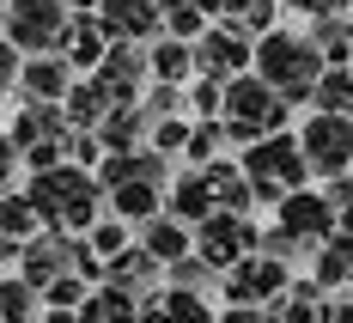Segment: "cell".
<instances>
[{
  "mask_svg": "<svg viewBox=\"0 0 353 323\" xmlns=\"http://www.w3.org/2000/svg\"><path fill=\"white\" fill-rule=\"evenodd\" d=\"M25 195H31V208L43 214V226L73 232V238H85V232L110 214L104 183L92 177L85 165H55V171H37V177L25 183Z\"/></svg>",
  "mask_w": 353,
  "mask_h": 323,
  "instance_id": "cell-1",
  "label": "cell"
},
{
  "mask_svg": "<svg viewBox=\"0 0 353 323\" xmlns=\"http://www.w3.org/2000/svg\"><path fill=\"white\" fill-rule=\"evenodd\" d=\"M256 73L281 92L286 104H311V92H317V79L329 73V61H323V49L311 43V31H268L262 43H256Z\"/></svg>",
  "mask_w": 353,
  "mask_h": 323,
  "instance_id": "cell-2",
  "label": "cell"
},
{
  "mask_svg": "<svg viewBox=\"0 0 353 323\" xmlns=\"http://www.w3.org/2000/svg\"><path fill=\"white\" fill-rule=\"evenodd\" d=\"M286 116H292V104H286L262 73H238L225 86V116L219 122H225V135H232L238 153L256 146V141H268V135H286Z\"/></svg>",
  "mask_w": 353,
  "mask_h": 323,
  "instance_id": "cell-3",
  "label": "cell"
},
{
  "mask_svg": "<svg viewBox=\"0 0 353 323\" xmlns=\"http://www.w3.org/2000/svg\"><path fill=\"white\" fill-rule=\"evenodd\" d=\"M238 165H244V177L256 183V202H262V208H281L292 189H311V159H305L299 135H268V141L244 146Z\"/></svg>",
  "mask_w": 353,
  "mask_h": 323,
  "instance_id": "cell-4",
  "label": "cell"
},
{
  "mask_svg": "<svg viewBox=\"0 0 353 323\" xmlns=\"http://www.w3.org/2000/svg\"><path fill=\"white\" fill-rule=\"evenodd\" d=\"M73 19L68 0H6L0 6V37L31 61V55H61V43H68Z\"/></svg>",
  "mask_w": 353,
  "mask_h": 323,
  "instance_id": "cell-5",
  "label": "cell"
},
{
  "mask_svg": "<svg viewBox=\"0 0 353 323\" xmlns=\"http://www.w3.org/2000/svg\"><path fill=\"white\" fill-rule=\"evenodd\" d=\"M6 135L19 146V159H25V171H55V165H68V141H73V122L61 104H25L12 122H6Z\"/></svg>",
  "mask_w": 353,
  "mask_h": 323,
  "instance_id": "cell-6",
  "label": "cell"
},
{
  "mask_svg": "<svg viewBox=\"0 0 353 323\" xmlns=\"http://www.w3.org/2000/svg\"><path fill=\"white\" fill-rule=\"evenodd\" d=\"M292 281H299L292 262L256 251V256H244L238 268L219 275V299H225V305H281V293L292 287Z\"/></svg>",
  "mask_w": 353,
  "mask_h": 323,
  "instance_id": "cell-7",
  "label": "cell"
},
{
  "mask_svg": "<svg viewBox=\"0 0 353 323\" xmlns=\"http://www.w3.org/2000/svg\"><path fill=\"white\" fill-rule=\"evenodd\" d=\"M299 146L311 159V177H323V183L353 171V116H323V110H311L299 122Z\"/></svg>",
  "mask_w": 353,
  "mask_h": 323,
  "instance_id": "cell-8",
  "label": "cell"
},
{
  "mask_svg": "<svg viewBox=\"0 0 353 323\" xmlns=\"http://www.w3.org/2000/svg\"><path fill=\"white\" fill-rule=\"evenodd\" d=\"M262 232H268V226H256V214H213L208 226H195V256H208L213 268L225 275V268H238L244 256L262 251Z\"/></svg>",
  "mask_w": 353,
  "mask_h": 323,
  "instance_id": "cell-9",
  "label": "cell"
},
{
  "mask_svg": "<svg viewBox=\"0 0 353 323\" xmlns=\"http://www.w3.org/2000/svg\"><path fill=\"white\" fill-rule=\"evenodd\" d=\"M195 61H201V79L232 86L238 73H256V37H250L244 25H232V19H219V25L195 43Z\"/></svg>",
  "mask_w": 353,
  "mask_h": 323,
  "instance_id": "cell-10",
  "label": "cell"
},
{
  "mask_svg": "<svg viewBox=\"0 0 353 323\" xmlns=\"http://www.w3.org/2000/svg\"><path fill=\"white\" fill-rule=\"evenodd\" d=\"M79 244H85V238H73V232H55V226H49V232H37L31 244H25V256H19V275H25L37 293L55 287L61 275H73V268H79Z\"/></svg>",
  "mask_w": 353,
  "mask_h": 323,
  "instance_id": "cell-11",
  "label": "cell"
},
{
  "mask_svg": "<svg viewBox=\"0 0 353 323\" xmlns=\"http://www.w3.org/2000/svg\"><path fill=\"white\" fill-rule=\"evenodd\" d=\"M98 19H104V31L116 43H146L152 49L165 37V0H104Z\"/></svg>",
  "mask_w": 353,
  "mask_h": 323,
  "instance_id": "cell-12",
  "label": "cell"
},
{
  "mask_svg": "<svg viewBox=\"0 0 353 323\" xmlns=\"http://www.w3.org/2000/svg\"><path fill=\"white\" fill-rule=\"evenodd\" d=\"M98 79L110 86L116 104H141V98H146V79H152V49H146V43H116L110 61L98 68Z\"/></svg>",
  "mask_w": 353,
  "mask_h": 323,
  "instance_id": "cell-13",
  "label": "cell"
},
{
  "mask_svg": "<svg viewBox=\"0 0 353 323\" xmlns=\"http://www.w3.org/2000/svg\"><path fill=\"white\" fill-rule=\"evenodd\" d=\"M165 214H171V219H183V226H208V219L219 214V195H213L208 171L183 165V171H176V183L165 189Z\"/></svg>",
  "mask_w": 353,
  "mask_h": 323,
  "instance_id": "cell-14",
  "label": "cell"
},
{
  "mask_svg": "<svg viewBox=\"0 0 353 323\" xmlns=\"http://www.w3.org/2000/svg\"><path fill=\"white\" fill-rule=\"evenodd\" d=\"M73 79H79V73L68 68V55H31L25 73H19V98H25V104H68Z\"/></svg>",
  "mask_w": 353,
  "mask_h": 323,
  "instance_id": "cell-15",
  "label": "cell"
},
{
  "mask_svg": "<svg viewBox=\"0 0 353 323\" xmlns=\"http://www.w3.org/2000/svg\"><path fill=\"white\" fill-rule=\"evenodd\" d=\"M110 49H116V37L104 31V19L98 12H85V19H73V31H68V43H61V55H68V68L85 79V73H98L110 61Z\"/></svg>",
  "mask_w": 353,
  "mask_h": 323,
  "instance_id": "cell-16",
  "label": "cell"
},
{
  "mask_svg": "<svg viewBox=\"0 0 353 323\" xmlns=\"http://www.w3.org/2000/svg\"><path fill=\"white\" fill-rule=\"evenodd\" d=\"M68 122H73V135H98L104 128V116L116 110V98H110V86L98 79V73H85V79H73V92H68Z\"/></svg>",
  "mask_w": 353,
  "mask_h": 323,
  "instance_id": "cell-17",
  "label": "cell"
},
{
  "mask_svg": "<svg viewBox=\"0 0 353 323\" xmlns=\"http://www.w3.org/2000/svg\"><path fill=\"white\" fill-rule=\"evenodd\" d=\"M141 287H122V281H104L79 305V323H141Z\"/></svg>",
  "mask_w": 353,
  "mask_h": 323,
  "instance_id": "cell-18",
  "label": "cell"
},
{
  "mask_svg": "<svg viewBox=\"0 0 353 323\" xmlns=\"http://www.w3.org/2000/svg\"><path fill=\"white\" fill-rule=\"evenodd\" d=\"M141 244L152 251V262H165V268H176L183 256H195V226H183V219L159 214L141 226Z\"/></svg>",
  "mask_w": 353,
  "mask_h": 323,
  "instance_id": "cell-19",
  "label": "cell"
},
{
  "mask_svg": "<svg viewBox=\"0 0 353 323\" xmlns=\"http://www.w3.org/2000/svg\"><path fill=\"white\" fill-rule=\"evenodd\" d=\"M98 141H104V153H141L152 141V116L141 104H116L104 116V128H98Z\"/></svg>",
  "mask_w": 353,
  "mask_h": 323,
  "instance_id": "cell-20",
  "label": "cell"
},
{
  "mask_svg": "<svg viewBox=\"0 0 353 323\" xmlns=\"http://www.w3.org/2000/svg\"><path fill=\"white\" fill-rule=\"evenodd\" d=\"M152 79H159V86H195V79H201L195 43H183V37H159V43H152Z\"/></svg>",
  "mask_w": 353,
  "mask_h": 323,
  "instance_id": "cell-21",
  "label": "cell"
},
{
  "mask_svg": "<svg viewBox=\"0 0 353 323\" xmlns=\"http://www.w3.org/2000/svg\"><path fill=\"white\" fill-rule=\"evenodd\" d=\"M110 214H116V219H128V226L141 232L146 219H159V214H165V189H152V183L128 177L122 189H110Z\"/></svg>",
  "mask_w": 353,
  "mask_h": 323,
  "instance_id": "cell-22",
  "label": "cell"
},
{
  "mask_svg": "<svg viewBox=\"0 0 353 323\" xmlns=\"http://www.w3.org/2000/svg\"><path fill=\"white\" fill-rule=\"evenodd\" d=\"M311 281H317L329 299H335L341 287H353V238H347V232H335V238L317 251V262H311Z\"/></svg>",
  "mask_w": 353,
  "mask_h": 323,
  "instance_id": "cell-23",
  "label": "cell"
},
{
  "mask_svg": "<svg viewBox=\"0 0 353 323\" xmlns=\"http://www.w3.org/2000/svg\"><path fill=\"white\" fill-rule=\"evenodd\" d=\"M274 311H281V323H323V311H329V293H323L311 275H299V281L281 293V305H274Z\"/></svg>",
  "mask_w": 353,
  "mask_h": 323,
  "instance_id": "cell-24",
  "label": "cell"
},
{
  "mask_svg": "<svg viewBox=\"0 0 353 323\" xmlns=\"http://www.w3.org/2000/svg\"><path fill=\"white\" fill-rule=\"evenodd\" d=\"M311 43L323 49V61H329V68H353V25H347V12L311 19Z\"/></svg>",
  "mask_w": 353,
  "mask_h": 323,
  "instance_id": "cell-25",
  "label": "cell"
},
{
  "mask_svg": "<svg viewBox=\"0 0 353 323\" xmlns=\"http://www.w3.org/2000/svg\"><path fill=\"white\" fill-rule=\"evenodd\" d=\"M0 323H43V293L25 275H6L0 281Z\"/></svg>",
  "mask_w": 353,
  "mask_h": 323,
  "instance_id": "cell-26",
  "label": "cell"
},
{
  "mask_svg": "<svg viewBox=\"0 0 353 323\" xmlns=\"http://www.w3.org/2000/svg\"><path fill=\"white\" fill-rule=\"evenodd\" d=\"M37 232H49V226H43V214L31 208V195H12V189H6V195H0V238L31 244Z\"/></svg>",
  "mask_w": 353,
  "mask_h": 323,
  "instance_id": "cell-27",
  "label": "cell"
},
{
  "mask_svg": "<svg viewBox=\"0 0 353 323\" xmlns=\"http://www.w3.org/2000/svg\"><path fill=\"white\" fill-rule=\"evenodd\" d=\"M311 110L323 116H353V68H329L311 92Z\"/></svg>",
  "mask_w": 353,
  "mask_h": 323,
  "instance_id": "cell-28",
  "label": "cell"
},
{
  "mask_svg": "<svg viewBox=\"0 0 353 323\" xmlns=\"http://www.w3.org/2000/svg\"><path fill=\"white\" fill-rule=\"evenodd\" d=\"M225 146H232L225 122H195V135H189V153H183V165L208 171V165H219V159H225Z\"/></svg>",
  "mask_w": 353,
  "mask_h": 323,
  "instance_id": "cell-29",
  "label": "cell"
},
{
  "mask_svg": "<svg viewBox=\"0 0 353 323\" xmlns=\"http://www.w3.org/2000/svg\"><path fill=\"white\" fill-rule=\"evenodd\" d=\"M85 244L104 256V262H116V256L134 244V226H128V219H116V214H104L98 226H92V232H85Z\"/></svg>",
  "mask_w": 353,
  "mask_h": 323,
  "instance_id": "cell-30",
  "label": "cell"
},
{
  "mask_svg": "<svg viewBox=\"0 0 353 323\" xmlns=\"http://www.w3.org/2000/svg\"><path fill=\"white\" fill-rule=\"evenodd\" d=\"M189 135H195V116H165V122H152V153H165L183 165V153H189Z\"/></svg>",
  "mask_w": 353,
  "mask_h": 323,
  "instance_id": "cell-31",
  "label": "cell"
},
{
  "mask_svg": "<svg viewBox=\"0 0 353 323\" xmlns=\"http://www.w3.org/2000/svg\"><path fill=\"white\" fill-rule=\"evenodd\" d=\"M213 281H219V268L208 256H183L176 268H165V287H183V293H213Z\"/></svg>",
  "mask_w": 353,
  "mask_h": 323,
  "instance_id": "cell-32",
  "label": "cell"
},
{
  "mask_svg": "<svg viewBox=\"0 0 353 323\" xmlns=\"http://www.w3.org/2000/svg\"><path fill=\"white\" fill-rule=\"evenodd\" d=\"M141 110L152 116V122H165V116H189V86H146V98H141Z\"/></svg>",
  "mask_w": 353,
  "mask_h": 323,
  "instance_id": "cell-33",
  "label": "cell"
},
{
  "mask_svg": "<svg viewBox=\"0 0 353 323\" xmlns=\"http://www.w3.org/2000/svg\"><path fill=\"white\" fill-rule=\"evenodd\" d=\"M92 293H98V287H92V281H85V275L73 268V275H61L55 287H43V305H49V311H79V305H85Z\"/></svg>",
  "mask_w": 353,
  "mask_h": 323,
  "instance_id": "cell-34",
  "label": "cell"
},
{
  "mask_svg": "<svg viewBox=\"0 0 353 323\" xmlns=\"http://www.w3.org/2000/svg\"><path fill=\"white\" fill-rule=\"evenodd\" d=\"M189 116H195V122H219V116H225V86H219V79H195V86H189Z\"/></svg>",
  "mask_w": 353,
  "mask_h": 323,
  "instance_id": "cell-35",
  "label": "cell"
},
{
  "mask_svg": "<svg viewBox=\"0 0 353 323\" xmlns=\"http://www.w3.org/2000/svg\"><path fill=\"white\" fill-rule=\"evenodd\" d=\"M19 73H25V55L0 37V98H6V92H19Z\"/></svg>",
  "mask_w": 353,
  "mask_h": 323,
  "instance_id": "cell-36",
  "label": "cell"
},
{
  "mask_svg": "<svg viewBox=\"0 0 353 323\" xmlns=\"http://www.w3.org/2000/svg\"><path fill=\"white\" fill-rule=\"evenodd\" d=\"M219 323H281V311L274 305H225Z\"/></svg>",
  "mask_w": 353,
  "mask_h": 323,
  "instance_id": "cell-37",
  "label": "cell"
},
{
  "mask_svg": "<svg viewBox=\"0 0 353 323\" xmlns=\"http://www.w3.org/2000/svg\"><path fill=\"white\" fill-rule=\"evenodd\" d=\"M25 159H19V146H12V135L0 128V195H6V183H12V171H19Z\"/></svg>",
  "mask_w": 353,
  "mask_h": 323,
  "instance_id": "cell-38",
  "label": "cell"
},
{
  "mask_svg": "<svg viewBox=\"0 0 353 323\" xmlns=\"http://www.w3.org/2000/svg\"><path fill=\"white\" fill-rule=\"evenodd\" d=\"M323 195L335 202V214H341V208H353V171H341V177H329V183H323Z\"/></svg>",
  "mask_w": 353,
  "mask_h": 323,
  "instance_id": "cell-39",
  "label": "cell"
},
{
  "mask_svg": "<svg viewBox=\"0 0 353 323\" xmlns=\"http://www.w3.org/2000/svg\"><path fill=\"white\" fill-rule=\"evenodd\" d=\"M141 323H176V317H171V305H165V287L141 299Z\"/></svg>",
  "mask_w": 353,
  "mask_h": 323,
  "instance_id": "cell-40",
  "label": "cell"
},
{
  "mask_svg": "<svg viewBox=\"0 0 353 323\" xmlns=\"http://www.w3.org/2000/svg\"><path fill=\"white\" fill-rule=\"evenodd\" d=\"M323 323H353V293H335L329 311H323Z\"/></svg>",
  "mask_w": 353,
  "mask_h": 323,
  "instance_id": "cell-41",
  "label": "cell"
},
{
  "mask_svg": "<svg viewBox=\"0 0 353 323\" xmlns=\"http://www.w3.org/2000/svg\"><path fill=\"white\" fill-rule=\"evenodd\" d=\"M165 6H195V12H201V19H213V25L225 19V6H219V0H165Z\"/></svg>",
  "mask_w": 353,
  "mask_h": 323,
  "instance_id": "cell-42",
  "label": "cell"
},
{
  "mask_svg": "<svg viewBox=\"0 0 353 323\" xmlns=\"http://www.w3.org/2000/svg\"><path fill=\"white\" fill-rule=\"evenodd\" d=\"M219 6H225V19H244V12L256 6V0H219Z\"/></svg>",
  "mask_w": 353,
  "mask_h": 323,
  "instance_id": "cell-43",
  "label": "cell"
},
{
  "mask_svg": "<svg viewBox=\"0 0 353 323\" xmlns=\"http://www.w3.org/2000/svg\"><path fill=\"white\" fill-rule=\"evenodd\" d=\"M43 323H79V311H49L43 305Z\"/></svg>",
  "mask_w": 353,
  "mask_h": 323,
  "instance_id": "cell-44",
  "label": "cell"
},
{
  "mask_svg": "<svg viewBox=\"0 0 353 323\" xmlns=\"http://www.w3.org/2000/svg\"><path fill=\"white\" fill-rule=\"evenodd\" d=\"M98 6H104V0H68V12H79V19H85V12H98Z\"/></svg>",
  "mask_w": 353,
  "mask_h": 323,
  "instance_id": "cell-45",
  "label": "cell"
},
{
  "mask_svg": "<svg viewBox=\"0 0 353 323\" xmlns=\"http://www.w3.org/2000/svg\"><path fill=\"white\" fill-rule=\"evenodd\" d=\"M335 232H347V238H353V208H341V214H335Z\"/></svg>",
  "mask_w": 353,
  "mask_h": 323,
  "instance_id": "cell-46",
  "label": "cell"
},
{
  "mask_svg": "<svg viewBox=\"0 0 353 323\" xmlns=\"http://www.w3.org/2000/svg\"><path fill=\"white\" fill-rule=\"evenodd\" d=\"M341 12H347V25H353V0H341Z\"/></svg>",
  "mask_w": 353,
  "mask_h": 323,
  "instance_id": "cell-47",
  "label": "cell"
}]
</instances>
